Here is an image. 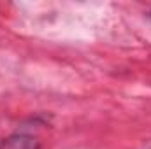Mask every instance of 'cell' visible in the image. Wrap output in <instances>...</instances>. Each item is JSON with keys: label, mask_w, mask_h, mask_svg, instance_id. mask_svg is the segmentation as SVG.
<instances>
[{"label": "cell", "mask_w": 151, "mask_h": 149, "mask_svg": "<svg viewBox=\"0 0 151 149\" xmlns=\"http://www.w3.org/2000/svg\"><path fill=\"white\" fill-rule=\"evenodd\" d=\"M4 149H40V146L35 139L28 135H16L4 144Z\"/></svg>", "instance_id": "obj_1"}]
</instances>
